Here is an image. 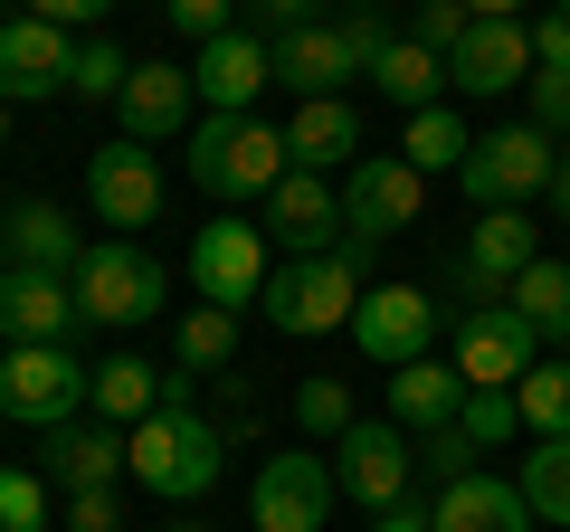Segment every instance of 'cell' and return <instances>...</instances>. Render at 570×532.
I'll list each match as a JSON object with an SVG mask.
<instances>
[{"label":"cell","mask_w":570,"mask_h":532,"mask_svg":"<svg viewBox=\"0 0 570 532\" xmlns=\"http://www.w3.org/2000/svg\"><path fill=\"white\" fill-rule=\"evenodd\" d=\"M124 77H134V58H124L105 29H96V39H77V58H67V96H86V105H96V96H124Z\"/></svg>","instance_id":"35"},{"label":"cell","mask_w":570,"mask_h":532,"mask_svg":"<svg viewBox=\"0 0 570 532\" xmlns=\"http://www.w3.org/2000/svg\"><path fill=\"white\" fill-rule=\"evenodd\" d=\"M190 105H200V77L190 67H134L124 77V96H115V115H124V144H163V134H190Z\"/></svg>","instance_id":"21"},{"label":"cell","mask_w":570,"mask_h":532,"mask_svg":"<svg viewBox=\"0 0 570 532\" xmlns=\"http://www.w3.org/2000/svg\"><path fill=\"white\" fill-rule=\"evenodd\" d=\"M266 48H276V86H295L305 105L314 96H343V77H362L333 20H305V29H285V39H266Z\"/></svg>","instance_id":"23"},{"label":"cell","mask_w":570,"mask_h":532,"mask_svg":"<svg viewBox=\"0 0 570 532\" xmlns=\"http://www.w3.org/2000/svg\"><path fill=\"white\" fill-rule=\"evenodd\" d=\"M295 428H305V437H343V428H352V390L324 381V371L295 381Z\"/></svg>","instance_id":"37"},{"label":"cell","mask_w":570,"mask_h":532,"mask_svg":"<svg viewBox=\"0 0 570 532\" xmlns=\"http://www.w3.org/2000/svg\"><path fill=\"white\" fill-rule=\"evenodd\" d=\"M371 257H381V238H362V228H343L333 238V257H295V266H276L266 276V295H257V314L276 333H352V314H362V295H371Z\"/></svg>","instance_id":"1"},{"label":"cell","mask_w":570,"mask_h":532,"mask_svg":"<svg viewBox=\"0 0 570 532\" xmlns=\"http://www.w3.org/2000/svg\"><path fill=\"white\" fill-rule=\"evenodd\" d=\"M285 162H295V171H352V162H362V115H352L343 96L295 105V124H285Z\"/></svg>","instance_id":"24"},{"label":"cell","mask_w":570,"mask_h":532,"mask_svg":"<svg viewBox=\"0 0 570 532\" xmlns=\"http://www.w3.org/2000/svg\"><path fill=\"white\" fill-rule=\"evenodd\" d=\"M228 352H238V314L228 305H190L181 324H171V371H190V381L228 371Z\"/></svg>","instance_id":"30"},{"label":"cell","mask_w":570,"mask_h":532,"mask_svg":"<svg viewBox=\"0 0 570 532\" xmlns=\"http://www.w3.org/2000/svg\"><path fill=\"white\" fill-rule=\"evenodd\" d=\"M96 400V371L77 362L67 343H10L0 352V418L10 428H67V418Z\"/></svg>","instance_id":"4"},{"label":"cell","mask_w":570,"mask_h":532,"mask_svg":"<svg viewBox=\"0 0 570 532\" xmlns=\"http://www.w3.org/2000/svg\"><path fill=\"white\" fill-rule=\"evenodd\" d=\"M67 532H115V485H96V494H67Z\"/></svg>","instance_id":"44"},{"label":"cell","mask_w":570,"mask_h":532,"mask_svg":"<svg viewBox=\"0 0 570 532\" xmlns=\"http://www.w3.org/2000/svg\"><path fill=\"white\" fill-rule=\"evenodd\" d=\"M219 466H228V437H219V418H200V410H153L134 428V485L142 494H163V504H200L209 485H219Z\"/></svg>","instance_id":"2"},{"label":"cell","mask_w":570,"mask_h":532,"mask_svg":"<svg viewBox=\"0 0 570 532\" xmlns=\"http://www.w3.org/2000/svg\"><path fill=\"white\" fill-rule=\"evenodd\" d=\"M190 77H200V105H209V115H247V105L276 86V48H266L257 29H228V39L200 48V67H190Z\"/></svg>","instance_id":"20"},{"label":"cell","mask_w":570,"mask_h":532,"mask_svg":"<svg viewBox=\"0 0 570 532\" xmlns=\"http://www.w3.org/2000/svg\"><path fill=\"white\" fill-rule=\"evenodd\" d=\"M77 324V276H39V266L0 276V343H67Z\"/></svg>","instance_id":"19"},{"label":"cell","mask_w":570,"mask_h":532,"mask_svg":"<svg viewBox=\"0 0 570 532\" xmlns=\"http://www.w3.org/2000/svg\"><path fill=\"white\" fill-rule=\"evenodd\" d=\"M352 343H362V362H381V371L428 362V343H438V305H428L419 286H371L362 314H352Z\"/></svg>","instance_id":"14"},{"label":"cell","mask_w":570,"mask_h":532,"mask_svg":"<svg viewBox=\"0 0 570 532\" xmlns=\"http://www.w3.org/2000/svg\"><path fill=\"white\" fill-rule=\"evenodd\" d=\"M456 428H466L475 447H513V437H523V400H513V390H466Z\"/></svg>","instance_id":"36"},{"label":"cell","mask_w":570,"mask_h":532,"mask_svg":"<svg viewBox=\"0 0 570 532\" xmlns=\"http://www.w3.org/2000/svg\"><path fill=\"white\" fill-rule=\"evenodd\" d=\"M343 190H333V171H285L276 190H266V238L295 247V257H333V238H343Z\"/></svg>","instance_id":"15"},{"label":"cell","mask_w":570,"mask_h":532,"mask_svg":"<svg viewBox=\"0 0 570 532\" xmlns=\"http://www.w3.org/2000/svg\"><path fill=\"white\" fill-rule=\"evenodd\" d=\"M448 86L456 96H513V86H532V29L523 20H475L448 58Z\"/></svg>","instance_id":"18"},{"label":"cell","mask_w":570,"mask_h":532,"mask_svg":"<svg viewBox=\"0 0 570 532\" xmlns=\"http://www.w3.org/2000/svg\"><path fill=\"white\" fill-rule=\"evenodd\" d=\"M561 10H570V0H561Z\"/></svg>","instance_id":"54"},{"label":"cell","mask_w":570,"mask_h":532,"mask_svg":"<svg viewBox=\"0 0 570 532\" xmlns=\"http://www.w3.org/2000/svg\"><path fill=\"white\" fill-rule=\"evenodd\" d=\"M209 400H219V437H257V390L238 371H209Z\"/></svg>","instance_id":"41"},{"label":"cell","mask_w":570,"mask_h":532,"mask_svg":"<svg viewBox=\"0 0 570 532\" xmlns=\"http://www.w3.org/2000/svg\"><path fill=\"white\" fill-rule=\"evenodd\" d=\"M456 410H466L456 362H400V371H390V428L428 437V428H456Z\"/></svg>","instance_id":"25"},{"label":"cell","mask_w":570,"mask_h":532,"mask_svg":"<svg viewBox=\"0 0 570 532\" xmlns=\"http://www.w3.org/2000/svg\"><path fill=\"white\" fill-rule=\"evenodd\" d=\"M163 10H171V29H181V39H228V29H238V20H228V0H163Z\"/></svg>","instance_id":"43"},{"label":"cell","mask_w":570,"mask_h":532,"mask_svg":"<svg viewBox=\"0 0 570 532\" xmlns=\"http://www.w3.org/2000/svg\"><path fill=\"white\" fill-rule=\"evenodd\" d=\"M551 162H561V152H551L542 124H504V134H475V152H466L456 181H466L475 209H523L532 190H551Z\"/></svg>","instance_id":"6"},{"label":"cell","mask_w":570,"mask_h":532,"mask_svg":"<svg viewBox=\"0 0 570 532\" xmlns=\"http://www.w3.org/2000/svg\"><path fill=\"white\" fill-rule=\"evenodd\" d=\"M0 276H10V238H0Z\"/></svg>","instance_id":"51"},{"label":"cell","mask_w":570,"mask_h":532,"mask_svg":"<svg viewBox=\"0 0 570 532\" xmlns=\"http://www.w3.org/2000/svg\"><path fill=\"white\" fill-rule=\"evenodd\" d=\"M86 200H96L105 228H153L163 219V162L142 144H105L96 162H86Z\"/></svg>","instance_id":"17"},{"label":"cell","mask_w":570,"mask_h":532,"mask_svg":"<svg viewBox=\"0 0 570 532\" xmlns=\"http://www.w3.org/2000/svg\"><path fill=\"white\" fill-rule=\"evenodd\" d=\"M428 200V171L400 162V152H362V162L343 171V219L362 228V238H400L409 219H419Z\"/></svg>","instance_id":"11"},{"label":"cell","mask_w":570,"mask_h":532,"mask_svg":"<svg viewBox=\"0 0 570 532\" xmlns=\"http://www.w3.org/2000/svg\"><path fill=\"white\" fill-rule=\"evenodd\" d=\"M29 10H39V20H58V29H96L115 0H29Z\"/></svg>","instance_id":"45"},{"label":"cell","mask_w":570,"mask_h":532,"mask_svg":"<svg viewBox=\"0 0 570 532\" xmlns=\"http://www.w3.org/2000/svg\"><path fill=\"white\" fill-rule=\"evenodd\" d=\"M163 295H171V276H163L153 247H134V238L86 247V266H77V314L86 324H153Z\"/></svg>","instance_id":"5"},{"label":"cell","mask_w":570,"mask_h":532,"mask_svg":"<svg viewBox=\"0 0 570 532\" xmlns=\"http://www.w3.org/2000/svg\"><path fill=\"white\" fill-rule=\"evenodd\" d=\"M466 29H475L466 0H419V10H409V39L438 48V58H456V39H466Z\"/></svg>","instance_id":"40"},{"label":"cell","mask_w":570,"mask_h":532,"mask_svg":"<svg viewBox=\"0 0 570 532\" xmlns=\"http://www.w3.org/2000/svg\"><path fill=\"white\" fill-rule=\"evenodd\" d=\"M371 532H428V504H390V513H381Z\"/></svg>","instance_id":"47"},{"label":"cell","mask_w":570,"mask_h":532,"mask_svg":"<svg viewBox=\"0 0 570 532\" xmlns=\"http://www.w3.org/2000/svg\"><path fill=\"white\" fill-rule=\"evenodd\" d=\"M532 124L542 134H570V10H551L532 29Z\"/></svg>","instance_id":"27"},{"label":"cell","mask_w":570,"mask_h":532,"mask_svg":"<svg viewBox=\"0 0 570 532\" xmlns=\"http://www.w3.org/2000/svg\"><path fill=\"white\" fill-rule=\"evenodd\" d=\"M475 456H485V447H475L466 428H428V437H419V475H428V485H466Z\"/></svg>","instance_id":"39"},{"label":"cell","mask_w":570,"mask_h":532,"mask_svg":"<svg viewBox=\"0 0 570 532\" xmlns=\"http://www.w3.org/2000/svg\"><path fill=\"white\" fill-rule=\"evenodd\" d=\"M475 20H513V10H523V0H466Z\"/></svg>","instance_id":"49"},{"label":"cell","mask_w":570,"mask_h":532,"mask_svg":"<svg viewBox=\"0 0 570 532\" xmlns=\"http://www.w3.org/2000/svg\"><path fill=\"white\" fill-rule=\"evenodd\" d=\"M513 314H523L542 343H570V266H551V257H532L523 276H513V295H504Z\"/></svg>","instance_id":"32"},{"label":"cell","mask_w":570,"mask_h":532,"mask_svg":"<svg viewBox=\"0 0 570 532\" xmlns=\"http://www.w3.org/2000/svg\"><path fill=\"white\" fill-rule=\"evenodd\" d=\"M285 134L276 124H257V115H200L190 124V181L209 190V200H266V190L285 181Z\"/></svg>","instance_id":"3"},{"label":"cell","mask_w":570,"mask_h":532,"mask_svg":"<svg viewBox=\"0 0 570 532\" xmlns=\"http://www.w3.org/2000/svg\"><path fill=\"white\" fill-rule=\"evenodd\" d=\"M523 504H532V523H570V437H532V456H523Z\"/></svg>","instance_id":"33"},{"label":"cell","mask_w":570,"mask_h":532,"mask_svg":"<svg viewBox=\"0 0 570 532\" xmlns=\"http://www.w3.org/2000/svg\"><path fill=\"white\" fill-rule=\"evenodd\" d=\"M0 352H10V343H0Z\"/></svg>","instance_id":"55"},{"label":"cell","mask_w":570,"mask_h":532,"mask_svg":"<svg viewBox=\"0 0 570 532\" xmlns=\"http://www.w3.org/2000/svg\"><path fill=\"white\" fill-rule=\"evenodd\" d=\"M0 115H10V105H0Z\"/></svg>","instance_id":"52"},{"label":"cell","mask_w":570,"mask_h":532,"mask_svg":"<svg viewBox=\"0 0 570 532\" xmlns=\"http://www.w3.org/2000/svg\"><path fill=\"white\" fill-rule=\"evenodd\" d=\"M428 532H532V504H523V485H504V475L475 466L466 485H438Z\"/></svg>","instance_id":"22"},{"label":"cell","mask_w":570,"mask_h":532,"mask_svg":"<svg viewBox=\"0 0 570 532\" xmlns=\"http://www.w3.org/2000/svg\"><path fill=\"white\" fill-rule=\"evenodd\" d=\"M371 86H381L390 105H409V115H428V105H438V86H448V58H438V48H419V39H390L381 67H371Z\"/></svg>","instance_id":"29"},{"label":"cell","mask_w":570,"mask_h":532,"mask_svg":"<svg viewBox=\"0 0 570 532\" xmlns=\"http://www.w3.org/2000/svg\"><path fill=\"white\" fill-rule=\"evenodd\" d=\"M134 466V428H115V418H67V428L39 437V475L67 494H96L115 485V475Z\"/></svg>","instance_id":"13"},{"label":"cell","mask_w":570,"mask_h":532,"mask_svg":"<svg viewBox=\"0 0 570 532\" xmlns=\"http://www.w3.org/2000/svg\"><path fill=\"white\" fill-rule=\"evenodd\" d=\"M532 257H542V228H532L523 209H485L475 238H466V257H456V286H466L475 305H504L513 276H523Z\"/></svg>","instance_id":"16"},{"label":"cell","mask_w":570,"mask_h":532,"mask_svg":"<svg viewBox=\"0 0 570 532\" xmlns=\"http://www.w3.org/2000/svg\"><path fill=\"white\" fill-rule=\"evenodd\" d=\"M247 10H257V20L276 29V39H285V29H305V20H314V0H247Z\"/></svg>","instance_id":"46"},{"label":"cell","mask_w":570,"mask_h":532,"mask_svg":"<svg viewBox=\"0 0 570 532\" xmlns=\"http://www.w3.org/2000/svg\"><path fill=\"white\" fill-rule=\"evenodd\" d=\"M409 10H419V0H409Z\"/></svg>","instance_id":"53"},{"label":"cell","mask_w":570,"mask_h":532,"mask_svg":"<svg viewBox=\"0 0 570 532\" xmlns=\"http://www.w3.org/2000/svg\"><path fill=\"white\" fill-rule=\"evenodd\" d=\"M0 238H10V266H39V276H77V266H86L77 219H67L58 200H20Z\"/></svg>","instance_id":"26"},{"label":"cell","mask_w":570,"mask_h":532,"mask_svg":"<svg viewBox=\"0 0 570 532\" xmlns=\"http://www.w3.org/2000/svg\"><path fill=\"white\" fill-rule=\"evenodd\" d=\"M551 219H570V152L551 162Z\"/></svg>","instance_id":"48"},{"label":"cell","mask_w":570,"mask_h":532,"mask_svg":"<svg viewBox=\"0 0 570 532\" xmlns=\"http://www.w3.org/2000/svg\"><path fill=\"white\" fill-rule=\"evenodd\" d=\"M532 362H542V333L513 305H466V324H456V381L466 390H513Z\"/></svg>","instance_id":"9"},{"label":"cell","mask_w":570,"mask_h":532,"mask_svg":"<svg viewBox=\"0 0 570 532\" xmlns=\"http://www.w3.org/2000/svg\"><path fill=\"white\" fill-rule=\"evenodd\" d=\"M266 276H276V266H266V228H247V219H209L200 238H190V286L209 295V305H257L266 295Z\"/></svg>","instance_id":"10"},{"label":"cell","mask_w":570,"mask_h":532,"mask_svg":"<svg viewBox=\"0 0 570 532\" xmlns=\"http://www.w3.org/2000/svg\"><path fill=\"white\" fill-rule=\"evenodd\" d=\"M333 475H343L352 504L390 513V504H409V475H419V437L390 428V418H352V428L333 437Z\"/></svg>","instance_id":"8"},{"label":"cell","mask_w":570,"mask_h":532,"mask_svg":"<svg viewBox=\"0 0 570 532\" xmlns=\"http://www.w3.org/2000/svg\"><path fill=\"white\" fill-rule=\"evenodd\" d=\"M466 152H475V134L456 105H428V115L400 124V162H419V171H466Z\"/></svg>","instance_id":"31"},{"label":"cell","mask_w":570,"mask_h":532,"mask_svg":"<svg viewBox=\"0 0 570 532\" xmlns=\"http://www.w3.org/2000/svg\"><path fill=\"white\" fill-rule=\"evenodd\" d=\"M171 371L134 362V352H115V362H96V418H115V428H142V418L163 410Z\"/></svg>","instance_id":"28"},{"label":"cell","mask_w":570,"mask_h":532,"mask_svg":"<svg viewBox=\"0 0 570 532\" xmlns=\"http://www.w3.org/2000/svg\"><path fill=\"white\" fill-rule=\"evenodd\" d=\"M67 58H77V39H67L58 20H39V10L0 20V105L67 96Z\"/></svg>","instance_id":"12"},{"label":"cell","mask_w":570,"mask_h":532,"mask_svg":"<svg viewBox=\"0 0 570 532\" xmlns=\"http://www.w3.org/2000/svg\"><path fill=\"white\" fill-rule=\"evenodd\" d=\"M0 532H48V475L0 466Z\"/></svg>","instance_id":"38"},{"label":"cell","mask_w":570,"mask_h":532,"mask_svg":"<svg viewBox=\"0 0 570 532\" xmlns=\"http://www.w3.org/2000/svg\"><path fill=\"white\" fill-rule=\"evenodd\" d=\"M163 532H209V523H163Z\"/></svg>","instance_id":"50"},{"label":"cell","mask_w":570,"mask_h":532,"mask_svg":"<svg viewBox=\"0 0 570 532\" xmlns=\"http://www.w3.org/2000/svg\"><path fill=\"white\" fill-rule=\"evenodd\" d=\"M333 29H343L352 67H362V77H371V67H381V48H390V20H381V10H343V20H333Z\"/></svg>","instance_id":"42"},{"label":"cell","mask_w":570,"mask_h":532,"mask_svg":"<svg viewBox=\"0 0 570 532\" xmlns=\"http://www.w3.org/2000/svg\"><path fill=\"white\" fill-rule=\"evenodd\" d=\"M513 400H523L532 437H570V362H532L523 381H513Z\"/></svg>","instance_id":"34"},{"label":"cell","mask_w":570,"mask_h":532,"mask_svg":"<svg viewBox=\"0 0 570 532\" xmlns=\"http://www.w3.org/2000/svg\"><path fill=\"white\" fill-rule=\"evenodd\" d=\"M343 504V475H333V456L295 447V456H266L257 485H247V513H257V532H324V513Z\"/></svg>","instance_id":"7"}]
</instances>
